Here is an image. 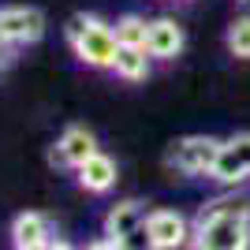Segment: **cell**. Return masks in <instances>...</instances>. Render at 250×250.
Segmentation results:
<instances>
[{"instance_id": "obj_1", "label": "cell", "mask_w": 250, "mask_h": 250, "mask_svg": "<svg viewBox=\"0 0 250 250\" xmlns=\"http://www.w3.org/2000/svg\"><path fill=\"white\" fill-rule=\"evenodd\" d=\"M194 247L202 250H247L250 247V198H213L194 220Z\"/></svg>"}, {"instance_id": "obj_2", "label": "cell", "mask_w": 250, "mask_h": 250, "mask_svg": "<svg viewBox=\"0 0 250 250\" xmlns=\"http://www.w3.org/2000/svg\"><path fill=\"white\" fill-rule=\"evenodd\" d=\"M63 34H67V45L83 63H90V67H112L116 63V49H120L116 30L97 15H71Z\"/></svg>"}, {"instance_id": "obj_3", "label": "cell", "mask_w": 250, "mask_h": 250, "mask_svg": "<svg viewBox=\"0 0 250 250\" xmlns=\"http://www.w3.org/2000/svg\"><path fill=\"white\" fill-rule=\"evenodd\" d=\"M220 146L224 142H217V138H209V135H190V138H179L176 146L168 149L165 161L176 172H183V176H209Z\"/></svg>"}, {"instance_id": "obj_4", "label": "cell", "mask_w": 250, "mask_h": 250, "mask_svg": "<svg viewBox=\"0 0 250 250\" xmlns=\"http://www.w3.org/2000/svg\"><path fill=\"white\" fill-rule=\"evenodd\" d=\"M45 34L38 8H0V45H34Z\"/></svg>"}, {"instance_id": "obj_5", "label": "cell", "mask_w": 250, "mask_h": 250, "mask_svg": "<svg viewBox=\"0 0 250 250\" xmlns=\"http://www.w3.org/2000/svg\"><path fill=\"white\" fill-rule=\"evenodd\" d=\"M142 228H146V243L157 247V250H176V247H183L187 235H190L187 220L179 217V213H172V209H153Z\"/></svg>"}, {"instance_id": "obj_6", "label": "cell", "mask_w": 250, "mask_h": 250, "mask_svg": "<svg viewBox=\"0 0 250 250\" xmlns=\"http://www.w3.org/2000/svg\"><path fill=\"white\" fill-rule=\"evenodd\" d=\"M97 153V138L94 131H86V127H67L60 135V142L49 149V165L56 168H79L86 157Z\"/></svg>"}, {"instance_id": "obj_7", "label": "cell", "mask_w": 250, "mask_h": 250, "mask_svg": "<svg viewBox=\"0 0 250 250\" xmlns=\"http://www.w3.org/2000/svg\"><path fill=\"white\" fill-rule=\"evenodd\" d=\"M146 49L157 60H176L179 52H183V26H179L176 19H153L149 22Z\"/></svg>"}, {"instance_id": "obj_8", "label": "cell", "mask_w": 250, "mask_h": 250, "mask_svg": "<svg viewBox=\"0 0 250 250\" xmlns=\"http://www.w3.org/2000/svg\"><path fill=\"white\" fill-rule=\"evenodd\" d=\"M116 183V161L104 153H94L86 157L83 165H79V187L90 190V194H104V190H112Z\"/></svg>"}, {"instance_id": "obj_9", "label": "cell", "mask_w": 250, "mask_h": 250, "mask_svg": "<svg viewBox=\"0 0 250 250\" xmlns=\"http://www.w3.org/2000/svg\"><path fill=\"white\" fill-rule=\"evenodd\" d=\"M142 224H146L142 202H120V206H112L104 213V235H116V239H124V243H127V235H135Z\"/></svg>"}, {"instance_id": "obj_10", "label": "cell", "mask_w": 250, "mask_h": 250, "mask_svg": "<svg viewBox=\"0 0 250 250\" xmlns=\"http://www.w3.org/2000/svg\"><path fill=\"white\" fill-rule=\"evenodd\" d=\"M49 235H52V231H49V224H45L42 213H19V217L11 220V247H19V250L45 247Z\"/></svg>"}, {"instance_id": "obj_11", "label": "cell", "mask_w": 250, "mask_h": 250, "mask_svg": "<svg viewBox=\"0 0 250 250\" xmlns=\"http://www.w3.org/2000/svg\"><path fill=\"white\" fill-rule=\"evenodd\" d=\"M112 71L120 75V79H127V83H142L149 75V49L146 45H120Z\"/></svg>"}, {"instance_id": "obj_12", "label": "cell", "mask_w": 250, "mask_h": 250, "mask_svg": "<svg viewBox=\"0 0 250 250\" xmlns=\"http://www.w3.org/2000/svg\"><path fill=\"white\" fill-rule=\"evenodd\" d=\"M209 176L217 179V183H224V187H235V183H243L250 172H247V165L239 161V153L224 142V146H220V153H217V161H213V172H209Z\"/></svg>"}, {"instance_id": "obj_13", "label": "cell", "mask_w": 250, "mask_h": 250, "mask_svg": "<svg viewBox=\"0 0 250 250\" xmlns=\"http://www.w3.org/2000/svg\"><path fill=\"white\" fill-rule=\"evenodd\" d=\"M116 42L120 45H146L149 38V22L142 19V15H135V11H127V15H120L116 19Z\"/></svg>"}, {"instance_id": "obj_14", "label": "cell", "mask_w": 250, "mask_h": 250, "mask_svg": "<svg viewBox=\"0 0 250 250\" xmlns=\"http://www.w3.org/2000/svg\"><path fill=\"white\" fill-rule=\"evenodd\" d=\"M228 49H231V56L250 60V15H239L228 26Z\"/></svg>"}, {"instance_id": "obj_15", "label": "cell", "mask_w": 250, "mask_h": 250, "mask_svg": "<svg viewBox=\"0 0 250 250\" xmlns=\"http://www.w3.org/2000/svg\"><path fill=\"white\" fill-rule=\"evenodd\" d=\"M228 146L239 153V161L247 165V172H250V131H243V135H235V138H228Z\"/></svg>"}]
</instances>
